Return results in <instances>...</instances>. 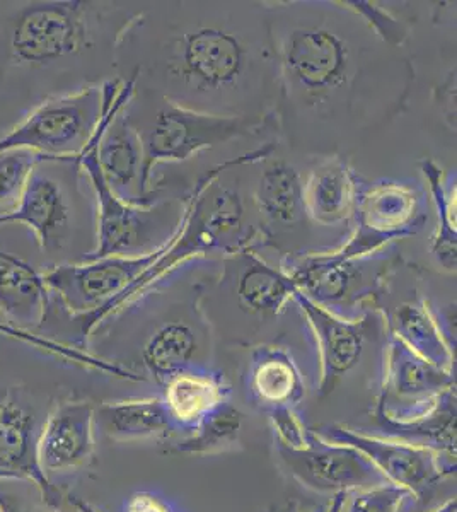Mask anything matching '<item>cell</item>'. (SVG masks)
Wrapping results in <instances>:
<instances>
[{
  "mask_svg": "<svg viewBox=\"0 0 457 512\" xmlns=\"http://www.w3.org/2000/svg\"><path fill=\"white\" fill-rule=\"evenodd\" d=\"M96 427L115 443L162 441L174 434L161 398L101 403L96 407Z\"/></svg>",
  "mask_w": 457,
  "mask_h": 512,
  "instance_id": "cb8c5ba5",
  "label": "cell"
},
{
  "mask_svg": "<svg viewBox=\"0 0 457 512\" xmlns=\"http://www.w3.org/2000/svg\"><path fill=\"white\" fill-rule=\"evenodd\" d=\"M360 185L348 159H316L304 175V202L311 221L350 238Z\"/></svg>",
  "mask_w": 457,
  "mask_h": 512,
  "instance_id": "d6986e66",
  "label": "cell"
},
{
  "mask_svg": "<svg viewBox=\"0 0 457 512\" xmlns=\"http://www.w3.org/2000/svg\"><path fill=\"white\" fill-rule=\"evenodd\" d=\"M456 507V497H449L444 504H440L429 512H456Z\"/></svg>",
  "mask_w": 457,
  "mask_h": 512,
  "instance_id": "8d00e7d4",
  "label": "cell"
},
{
  "mask_svg": "<svg viewBox=\"0 0 457 512\" xmlns=\"http://www.w3.org/2000/svg\"><path fill=\"white\" fill-rule=\"evenodd\" d=\"M50 159L29 149H9L0 152V217L11 214L23 197L29 176L36 166ZM57 163V161H55Z\"/></svg>",
  "mask_w": 457,
  "mask_h": 512,
  "instance_id": "83f0119b",
  "label": "cell"
},
{
  "mask_svg": "<svg viewBox=\"0 0 457 512\" xmlns=\"http://www.w3.org/2000/svg\"><path fill=\"white\" fill-rule=\"evenodd\" d=\"M48 292L43 274L0 250V313L9 323L40 325L47 315Z\"/></svg>",
  "mask_w": 457,
  "mask_h": 512,
  "instance_id": "d4e9b609",
  "label": "cell"
},
{
  "mask_svg": "<svg viewBox=\"0 0 457 512\" xmlns=\"http://www.w3.org/2000/svg\"><path fill=\"white\" fill-rule=\"evenodd\" d=\"M38 166L29 176L18 207L0 217V226L24 224L35 233L43 250H57L64 248L76 233L77 202L64 183L41 173Z\"/></svg>",
  "mask_w": 457,
  "mask_h": 512,
  "instance_id": "ac0fdd59",
  "label": "cell"
},
{
  "mask_svg": "<svg viewBox=\"0 0 457 512\" xmlns=\"http://www.w3.org/2000/svg\"><path fill=\"white\" fill-rule=\"evenodd\" d=\"M311 431L328 443L359 449L388 482L408 490L417 502L427 501L440 483L456 473V461L446 460L432 449L371 436L347 425H321Z\"/></svg>",
  "mask_w": 457,
  "mask_h": 512,
  "instance_id": "5bb4252c",
  "label": "cell"
},
{
  "mask_svg": "<svg viewBox=\"0 0 457 512\" xmlns=\"http://www.w3.org/2000/svg\"><path fill=\"white\" fill-rule=\"evenodd\" d=\"M273 449L284 473L316 494L333 497L391 483L359 449L328 443L316 434L307 448L289 449L273 443Z\"/></svg>",
  "mask_w": 457,
  "mask_h": 512,
  "instance_id": "2e32d148",
  "label": "cell"
},
{
  "mask_svg": "<svg viewBox=\"0 0 457 512\" xmlns=\"http://www.w3.org/2000/svg\"><path fill=\"white\" fill-rule=\"evenodd\" d=\"M125 113L142 142L149 185L154 169L161 164L186 163L236 140L275 137L272 123L203 115L137 89L125 105Z\"/></svg>",
  "mask_w": 457,
  "mask_h": 512,
  "instance_id": "5b68a950",
  "label": "cell"
},
{
  "mask_svg": "<svg viewBox=\"0 0 457 512\" xmlns=\"http://www.w3.org/2000/svg\"><path fill=\"white\" fill-rule=\"evenodd\" d=\"M244 415L226 402L176 443V451L191 456H217L241 449Z\"/></svg>",
  "mask_w": 457,
  "mask_h": 512,
  "instance_id": "4316f807",
  "label": "cell"
},
{
  "mask_svg": "<svg viewBox=\"0 0 457 512\" xmlns=\"http://www.w3.org/2000/svg\"><path fill=\"white\" fill-rule=\"evenodd\" d=\"M427 221V190L415 181H362L350 238L335 255L350 258L381 250L420 233Z\"/></svg>",
  "mask_w": 457,
  "mask_h": 512,
  "instance_id": "8fae6325",
  "label": "cell"
},
{
  "mask_svg": "<svg viewBox=\"0 0 457 512\" xmlns=\"http://www.w3.org/2000/svg\"><path fill=\"white\" fill-rule=\"evenodd\" d=\"M43 497L35 499L31 489L12 487L9 478H0V512H52Z\"/></svg>",
  "mask_w": 457,
  "mask_h": 512,
  "instance_id": "4dcf8cb0",
  "label": "cell"
},
{
  "mask_svg": "<svg viewBox=\"0 0 457 512\" xmlns=\"http://www.w3.org/2000/svg\"><path fill=\"white\" fill-rule=\"evenodd\" d=\"M374 429L365 432L389 441L432 449L442 458L456 461V388L447 391L429 414L396 422L374 408Z\"/></svg>",
  "mask_w": 457,
  "mask_h": 512,
  "instance_id": "603a6c76",
  "label": "cell"
},
{
  "mask_svg": "<svg viewBox=\"0 0 457 512\" xmlns=\"http://www.w3.org/2000/svg\"><path fill=\"white\" fill-rule=\"evenodd\" d=\"M280 70L275 139L299 158H345L405 113L408 47L384 40L352 0L267 2Z\"/></svg>",
  "mask_w": 457,
  "mask_h": 512,
  "instance_id": "6da1fadb",
  "label": "cell"
},
{
  "mask_svg": "<svg viewBox=\"0 0 457 512\" xmlns=\"http://www.w3.org/2000/svg\"><path fill=\"white\" fill-rule=\"evenodd\" d=\"M410 297L394 301L389 309H381L388 332L410 347L415 354L442 371L454 373L456 347L447 340L440 328L429 299L417 286L410 289Z\"/></svg>",
  "mask_w": 457,
  "mask_h": 512,
  "instance_id": "ffe728a7",
  "label": "cell"
},
{
  "mask_svg": "<svg viewBox=\"0 0 457 512\" xmlns=\"http://www.w3.org/2000/svg\"><path fill=\"white\" fill-rule=\"evenodd\" d=\"M246 390L263 410L299 407L306 398V384L294 355L285 347L265 344L249 354Z\"/></svg>",
  "mask_w": 457,
  "mask_h": 512,
  "instance_id": "7402d4cb",
  "label": "cell"
},
{
  "mask_svg": "<svg viewBox=\"0 0 457 512\" xmlns=\"http://www.w3.org/2000/svg\"><path fill=\"white\" fill-rule=\"evenodd\" d=\"M96 405L87 400L57 403L41 424L36 465L50 475L77 472L89 465L96 449Z\"/></svg>",
  "mask_w": 457,
  "mask_h": 512,
  "instance_id": "e0dca14e",
  "label": "cell"
},
{
  "mask_svg": "<svg viewBox=\"0 0 457 512\" xmlns=\"http://www.w3.org/2000/svg\"><path fill=\"white\" fill-rule=\"evenodd\" d=\"M162 251L144 256H105L89 262L55 265L43 274L48 291L81 323L84 340L113 318L123 297Z\"/></svg>",
  "mask_w": 457,
  "mask_h": 512,
  "instance_id": "9c48e42d",
  "label": "cell"
},
{
  "mask_svg": "<svg viewBox=\"0 0 457 512\" xmlns=\"http://www.w3.org/2000/svg\"><path fill=\"white\" fill-rule=\"evenodd\" d=\"M420 169L427 181V193L432 197L437 212V231L432 239V253L446 272L456 274V171L444 175V171L432 159H423Z\"/></svg>",
  "mask_w": 457,
  "mask_h": 512,
  "instance_id": "484cf974",
  "label": "cell"
},
{
  "mask_svg": "<svg viewBox=\"0 0 457 512\" xmlns=\"http://www.w3.org/2000/svg\"><path fill=\"white\" fill-rule=\"evenodd\" d=\"M113 81L48 99L0 137V152L29 149L57 163L77 161L96 135Z\"/></svg>",
  "mask_w": 457,
  "mask_h": 512,
  "instance_id": "30bf717a",
  "label": "cell"
},
{
  "mask_svg": "<svg viewBox=\"0 0 457 512\" xmlns=\"http://www.w3.org/2000/svg\"><path fill=\"white\" fill-rule=\"evenodd\" d=\"M437 94V105L446 117L447 125L451 132L456 134V69L449 72L446 81L440 82L439 88L435 89Z\"/></svg>",
  "mask_w": 457,
  "mask_h": 512,
  "instance_id": "d6a6232c",
  "label": "cell"
},
{
  "mask_svg": "<svg viewBox=\"0 0 457 512\" xmlns=\"http://www.w3.org/2000/svg\"><path fill=\"white\" fill-rule=\"evenodd\" d=\"M277 146L270 139L207 169L188 195L180 231L123 297L120 309L154 286L157 280L198 258H224L258 248L260 219L253 200L255 166Z\"/></svg>",
  "mask_w": 457,
  "mask_h": 512,
  "instance_id": "3957f363",
  "label": "cell"
},
{
  "mask_svg": "<svg viewBox=\"0 0 457 512\" xmlns=\"http://www.w3.org/2000/svg\"><path fill=\"white\" fill-rule=\"evenodd\" d=\"M304 175L294 159L277 146L258 161L253 180V200L260 219V243L256 250H272L278 267L307 256L340 250L347 234L335 233L311 221L304 202Z\"/></svg>",
  "mask_w": 457,
  "mask_h": 512,
  "instance_id": "277c9868",
  "label": "cell"
},
{
  "mask_svg": "<svg viewBox=\"0 0 457 512\" xmlns=\"http://www.w3.org/2000/svg\"><path fill=\"white\" fill-rule=\"evenodd\" d=\"M2 410H4V400H0V417H2Z\"/></svg>",
  "mask_w": 457,
  "mask_h": 512,
  "instance_id": "74e56055",
  "label": "cell"
},
{
  "mask_svg": "<svg viewBox=\"0 0 457 512\" xmlns=\"http://www.w3.org/2000/svg\"><path fill=\"white\" fill-rule=\"evenodd\" d=\"M52 512H65V511H62V509H53Z\"/></svg>",
  "mask_w": 457,
  "mask_h": 512,
  "instance_id": "f35d334b",
  "label": "cell"
},
{
  "mask_svg": "<svg viewBox=\"0 0 457 512\" xmlns=\"http://www.w3.org/2000/svg\"><path fill=\"white\" fill-rule=\"evenodd\" d=\"M294 301L318 355L319 396L330 395L372 352L386 347L389 332L381 309H372L359 320H342L311 303L299 291Z\"/></svg>",
  "mask_w": 457,
  "mask_h": 512,
  "instance_id": "7c38bea8",
  "label": "cell"
},
{
  "mask_svg": "<svg viewBox=\"0 0 457 512\" xmlns=\"http://www.w3.org/2000/svg\"><path fill=\"white\" fill-rule=\"evenodd\" d=\"M348 494H336L333 495V499H331L330 504L326 506V511L324 512H343L345 509V502H347Z\"/></svg>",
  "mask_w": 457,
  "mask_h": 512,
  "instance_id": "836d02e7",
  "label": "cell"
},
{
  "mask_svg": "<svg viewBox=\"0 0 457 512\" xmlns=\"http://www.w3.org/2000/svg\"><path fill=\"white\" fill-rule=\"evenodd\" d=\"M326 511V506L318 507V509H313V511H306V509H301V506L297 504V502H289V504H285V506L277 507L273 512H324Z\"/></svg>",
  "mask_w": 457,
  "mask_h": 512,
  "instance_id": "d590c367",
  "label": "cell"
},
{
  "mask_svg": "<svg viewBox=\"0 0 457 512\" xmlns=\"http://www.w3.org/2000/svg\"><path fill=\"white\" fill-rule=\"evenodd\" d=\"M232 388L214 369H190L162 384L161 400L174 432L190 434L220 405L231 402Z\"/></svg>",
  "mask_w": 457,
  "mask_h": 512,
  "instance_id": "44dd1931",
  "label": "cell"
},
{
  "mask_svg": "<svg viewBox=\"0 0 457 512\" xmlns=\"http://www.w3.org/2000/svg\"><path fill=\"white\" fill-rule=\"evenodd\" d=\"M132 79H115L105 115L99 122L98 164L106 185L116 197L132 205H152L166 197V192H151L145 175L142 142L128 122L125 105L134 96Z\"/></svg>",
  "mask_w": 457,
  "mask_h": 512,
  "instance_id": "4fadbf2b",
  "label": "cell"
},
{
  "mask_svg": "<svg viewBox=\"0 0 457 512\" xmlns=\"http://www.w3.org/2000/svg\"><path fill=\"white\" fill-rule=\"evenodd\" d=\"M401 265V251L394 243L350 258L335 253L307 256L282 268L311 303L336 318L359 320L379 309L381 296Z\"/></svg>",
  "mask_w": 457,
  "mask_h": 512,
  "instance_id": "52a82bcc",
  "label": "cell"
},
{
  "mask_svg": "<svg viewBox=\"0 0 457 512\" xmlns=\"http://www.w3.org/2000/svg\"><path fill=\"white\" fill-rule=\"evenodd\" d=\"M456 388L454 373L442 371L388 333L377 410L388 419L406 422L429 414L447 391Z\"/></svg>",
  "mask_w": 457,
  "mask_h": 512,
  "instance_id": "9a60e30c",
  "label": "cell"
},
{
  "mask_svg": "<svg viewBox=\"0 0 457 512\" xmlns=\"http://www.w3.org/2000/svg\"><path fill=\"white\" fill-rule=\"evenodd\" d=\"M273 432V443L289 449H304L311 443V429L297 414V407H277L267 410Z\"/></svg>",
  "mask_w": 457,
  "mask_h": 512,
  "instance_id": "f546056e",
  "label": "cell"
},
{
  "mask_svg": "<svg viewBox=\"0 0 457 512\" xmlns=\"http://www.w3.org/2000/svg\"><path fill=\"white\" fill-rule=\"evenodd\" d=\"M411 499L410 492L400 485L382 483L348 494L343 512H401Z\"/></svg>",
  "mask_w": 457,
  "mask_h": 512,
  "instance_id": "f1b7e54d",
  "label": "cell"
},
{
  "mask_svg": "<svg viewBox=\"0 0 457 512\" xmlns=\"http://www.w3.org/2000/svg\"><path fill=\"white\" fill-rule=\"evenodd\" d=\"M69 504L76 509V512H101L96 507L91 506L89 502L81 501V499H76V497H69Z\"/></svg>",
  "mask_w": 457,
  "mask_h": 512,
  "instance_id": "e575fe53",
  "label": "cell"
},
{
  "mask_svg": "<svg viewBox=\"0 0 457 512\" xmlns=\"http://www.w3.org/2000/svg\"><path fill=\"white\" fill-rule=\"evenodd\" d=\"M297 287L284 268L260 250L246 248L224 258H209L202 275L203 315L231 309L251 320H278L296 304Z\"/></svg>",
  "mask_w": 457,
  "mask_h": 512,
  "instance_id": "ba28073f",
  "label": "cell"
},
{
  "mask_svg": "<svg viewBox=\"0 0 457 512\" xmlns=\"http://www.w3.org/2000/svg\"><path fill=\"white\" fill-rule=\"evenodd\" d=\"M123 512H180L174 507L173 502H169L166 497L151 492V490H142V492H135L130 495Z\"/></svg>",
  "mask_w": 457,
  "mask_h": 512,
  "instance_id": "1f68e13d",
  "label": "cell"
},
{
  "mask_svg": "<svg viewBox=\"0 0 457 512\" xmlns=\"http://www.w3.org/2000/svg\"><path fill=\"white\" fill-rule=\"evenodd\" d=\"M116 69L137 91L185 110L275 125L280 70L267 2H144Z\"/></svg>",
  "mask_w": 457,
  "mask_h": 512,
  "instance_id": "7a4b0ae2",
  "label": "cell"
},
{
  "mask_svg": "<svg viewBox=\"0 0 457 512\" xmlns=\"http://www.w3.org/2000/svg\"><path fill=\"white\" fill-rule=\"evenodd\" d=\"M99 135L77 163L81 164L96 200V248L81 262L105 256H144L166 248L180 231L188 195H171L152 205H132L106 185L98 164Z\"/></svg>",
  "mask_w": 457,
  "mask_h": 512,
  "instance_id": "8992f818",
  "label": "cell"
}]
</instances>
